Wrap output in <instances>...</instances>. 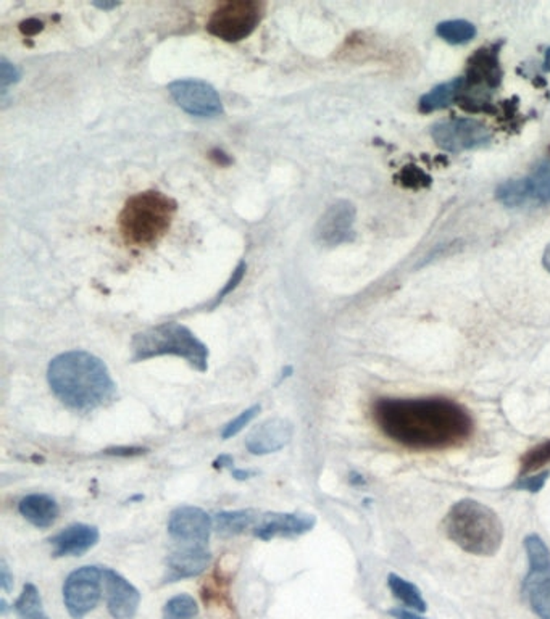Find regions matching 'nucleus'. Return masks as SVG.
Returning <instances> with one entry per match:
<instances>
[{
    "label": "nucleus",
    "instance_id": "1",
    "mask_svg": "<svg viewBox=\"0 0 550 619\" xmlns=\"http://www.w3.org/2000/svg\"><path fill=\"white\" fill-rule=\"evenodd\" d=\"M373 419L391 441L411 450H446L473 435L474 423L464 405L446 397L378 399Z\"/></svg>",
    "mask_w": 550,
    "mask_h": 619
},
{
    "label": "nucleus",
    "instance_id": "2",
    "mask_svg": "<svg viewBox=\"0 0 550 619\" xmlns=\"http://www.w3.org/2000/svg\"><path fill=\"white\" fill-rule=\"evenodd\" d=\"M47 380L57 399L75 411L97 410L117 395L107 364L85 350L55 356L49 363Z\"/></svg>",
    "mask_w": 550,
    "mask_h": 619
},
{
    "label": "nucleus",
    "instance_id": "3",
    "mask_svg": "<svg viewBox=\"0 0 550 619\" xmlns=\"http://www.w3.org/2000/svg\"><path fill=\"white\" fill-rule=\"evenodd\" d=\"M444 529L457 547L476 557H492L504 541V525L496 511L472 498L452 505Z\"/></svg>",
    "mask_w": 550,
    "mask_h": 619
},
{
    "label": "nucleus",
    "instance_id": "4",
    "mask_svg": "<svg viewBox=\"0 0 550 619\" xmlns=\"http://www.w3.org/2000/svg\"><path fill=\"white\" fill-rule=\"evenodd\" d=\"M176 202L158 191L130 197L120 213V232L132 247H150L168 232L176 213Z\"/></svg>",
    "mask_w": 550,
    "mask_h": 619
},
{
    "label": "nucleus",
    "instance_id": "5",
    "mask_svg": "<svg viewBox=\"0 0 550 619\" xmlns=\"http://www.w3.org/2000/svg\"><path fill=\"white\" fill-rule=\"evenodd\" d=\"M131 362H146L156 356L173 355L185 358L197 372L209 368V348L186 326L175 321L149 327L134 334Z\"/></svg>",
    "mask_w": 550,
    "mask_h": 619
},
{
    "label": "nucleus",
    "instance_id": "6",
    "mask_svg": "<svg viewBox=\"0 0 550 619\" xmlns=\"http://www.w3.org/2000/svg\"><path fill=\"white\" fill-rule=\"evenodd\" d=\"M265 15V4L231 0L220 4L210 15L207 31L225 42H239L256 31Z\"/></svg>",
    "mask_w": 550,
    "mask_h": 619
},
{
    "label": "nucleus",
    "instance_id": "7",
    "mask_svg": "<svg viewBox=\"0 0 550 619\" xmlns=\"http://www.w3.org/2000/svg\"><path fill=\"white\" fill-rule=\"evenodd\" d=\"M529 571L523 580V597L536 616L550 619V550L543 537H525Z\"/></svg>",
    "mask_w": 550,
    "mask_h": 619
},
{
    "label": "nucleus",
    "instance_id": "8",
    "mask_svg": "<svg viewBox=\"0 0 550 619\" xmlns=\"http://www.w3.org/2000/svg\"><path fill=\"white\" fill-rule=\"evenodd\" d=\"M496 199L511 209L527 203L550 205V148L527 178L509 179L499 184Z\"/></svg>",
    "mask_w": 550,
    "mask_h": 619
},
{
    "label": "nucleus",
    "instance_id": "9",
    "mask_svg": "<svg viewBox=\"0 0 550 619\" xmlns=\"http://www.w3.org/2000/svg\"><path fill=\"white\" fill-rule=\"evenodd\" d=\"M431 136L437 148L449 154L484 148L492 140V131L474 118H449L431 128Z\"/></svg>",
    "mask_w": 550,
    "mask_h": 619
},
{
    "label": "nucleus",
    "instance_id": "10",
    "mask_svg": "<svg viewBox=\"0 0 550 619\" xmlns=\"http://www.w3.org/2000/svg\"><path fill=\"white\" fill-rule=\"evenodd\" d=\"M104 584V570L83 566L67 578L63 584V602L71 618L83 619L99 605Z\"/></svg>",
    "mask_w": 550,
    "mask_h": 619
},
{
    "label": "nucleus",
    "instance_id": "11",
    "mask_svg": "<svg viewBox=\"0 0 550 619\" xmlns=\"http://www.w3.org/2000/svg\"><path fill=\"white\" fill-rule=\"evenodd\" d=\"M168 91L179 109L199 118H215L223 113V102L213 85L201 79H178Z\"/></svg>",
    "mask_w": 550,
    "mask_h": 619
},
{
    "label": "nucleus",
    "instance_id": "12",
    "mask_svg": "<svg viewBox=\"0 0 550 619\" xmlns=\"http://www.w3.org/2000/svg\"><path fill=\"white\" fill-rule=\"evenodd\" d=\"M356 215V207L350 202H334L318 221V242L328 247L352 242L356 239V231H354Z\"/></svg>",
    "mask_w": 550,
    "mask_h": 619
},
{
    "label": "nucleus",
    "instance_id": "13",
    "mask_svg": "<svg viewBox=\"0 0 550 619\" xmlns=\"http://www.w3.org/2000/svg\"><path fill=\"white\" fill-rule=\"evenodd\" d=\"M213 529V521L207 511L197 507H179L168 519V534L175 541L187 545L205 547Z\"/></svg>",
    "mask_w": 550,
    "mask_h": 619
},
{
    "label": "nucleus",
    "instance_id": "14",
    "mask_svg": "<svg viewBox=\"0 0 550 619\" xmlns=\"http://www.w3.org/2000/svg\"><path fill=\"white\" fill-rule=\"evenodd\" d=\"M294 437V425L286 418H270L246 437V449L257 457L276 453Z\"/></svg>",
    "mask_w": 550,
    "mask_h": 619
},
{
    "label": "nucleus",
    "instance_id": "15",
    "mask_svg": "<svg viewBox=\"0 0 550 619\" xmlns=\"http://www.w3.org/2000/svg\"><path fill=\"white\" fill-rule=\"evenodd\" d=\"M104 588L107 608L113 619H132L140 605V594L122 574L104 568Z\"/></svg>",
    "mask_w": 550,
    "mask_h": 619
},
{
    "label": "nucleus",
    "instance_id": "16",
    "mask_svg": "<svg viewBox=\"0 0 550 619\" xmlns=\"http://www.w3.org/2000/svg\"><path fill=\"white\" fill-rule=\"evenodd\" d=\"M212 563V553L201 545H189L185 549L173 552L167 558V574L163 582H178V580L197 578L207 571Z\"/></svg>",
    "mask_w": 550,
    "mask_h": 619
},
{
    "label": "nucleus",
    "instance_id": "17",
    "mask_svg": "<svg viewBox=\"0 0 550 619\" xmlns=\"http://www.w3.org/2000/svg\"><path fill=\"white\" fill-rule=\"evenodd\" d=\"M317 519L313 515L302 513H268L256 527V537L262 541H272L275 537H294L309 533L315 526Z\"/></svg>",
    "mask_w": 550,
    "mask_h": 619
},
{
    "label": "nucleus",
    "instance_id": "18",
    "mask_svg": "<svg viewBox=\"0 0 550 619\" xmlns=\"http://www.w3.org/2000/svg\"><path fill=\"white\" fill-rule=\"evenodd\" d=\"M101 533L95 526L89 525H71L50 539L54 547V557H81L86 552L97 545Z\"/></svg>",
    "mask_w": 550,
    "mask_h": 619
},
{
    "label": "nucleus",
    "instance_id": "19",
    "mask_svg": "<svg viewBox=\"0 0 550 619\" xmlns=\"http://www.w3.org/2000/svg\"><path fill=\"white\" fill-rule=\"evenodd\" d=\"M472 81L473 93H481L486 99L484 94L491 93L499 81H500V67H499V50L497 49H481L476 55L470 60V70H468Z\"/></svg>",
    "mask_w": 550,
    "mask_h": 619
},
{
    "label": "nucleus",
    "instance_id": "20",
    "mask_svg": "<svg viewBox=\"0 0 550 619\" xmlns=\"http://www.w3.org/2000/svg\"><path fill=\"white\" fill-rule=\"evenodd\" d=\"M18 510L26 521H30L32 526L40 527V529L54 526L55 521L60 515L59 503L46 494H32V496L23 497L18 503Z\"/></svg>",
    "mask_w": 550,
    "mask_h": 619
},
{
    "label": "nucleus",
    "instance_id": "21",
    "mask_svg": "<svg viewBox=\"0 0 550 619\" xmlns=\"http://www.w3.org/2000/svg\"><path fill=\"white\" fill-rule=\"evenodd\" d=\"M464 87H465V76L454 77V79H450L447 83L436 85L434 89H431L429 93L425 94L419 99V110L423 113H433V112H437V110L449 107L450 103H454V102L460 99Z\"/></svg>",
    "mask_w": 550,
    "mask_h": 619
},
{
    "label": "nucleus",
    "instance_id": "22",
    "mask_svg": "<svg viewBox=\"0 0 550 619\" xmlns=\"http://www.w3.org/2000/svg\"><path fill=\"white\" fill-rule=\"evenodd\" d=\"M256 511L252 510L221 511L215 516L213 525L218 534L231 537V535L242 534L246 529L256 523Z\"/></svg>",
    "mask_w": 550,
    "mask_h": 619
},
{
    "label": "nucleus",
    "instance_id": "23",
    "mask_svg": "<svg viewBox=\"0 0 550 619\" xmlns=\"http://www.w3.org/2000/svg\"><path fill=\"white\" fill-rule=\"evenodd\" d=\"M388 586L392 596L397 600H401L407 608H411V610L419 613L427 612V600L423 598L419 588L415 584L403 579L399 574L391 573L388 576Z\"/></svg>",
    "mask_w": 550,
    "mask_h": 619
},
{
    "label": "nucleus",
    "instance_id": "24",
    "mask_svg": "<svg viewBox=\"0 0 550 619\" xmlns=\"http://www.w3.org/2000/svg\"><path fill=\"white\" fill-rule=\"evenodd\" d=\"M14 608L20 619H49L42 606L40 590L32 582L24 586L23 592L18 597Z\"/></svg>",
    "mask_w": 550,
    "mask_h": 619
},
{
    "label": "nucleus",
    "instance_id": "25",
    "mask_svg": "<svg viewBox=\"0 0 550 619\" xmlns=\"http://www.w3.org/2000/svg\"><path fill=\"white\" fill-rule=\"evenodd\" d=\"M436 34L449 44H465L476 36V26L466 20H449L437 24Z\"/></svg>",
    "mask_w": 550,
    "mask_h": 619
},
{
    "label": "nucleus",
    "instance_id": "26",
    "mask_svg": "<svg viewBox=\"0 0 550 619\" xmlns=\"http://www.w3.org/2000/svg\"><path fill=\"white\" fill-rule=\"evenodd\" d=\"M199 616V605L194 597L179 594L171 597L163 606V619H195Z\"/></svg>",
    "mask_w": 550,
    "mask_h": 619
},
{
    "label": "nucleus",
    "instance_id": "27",
    "mask_svg": "<svg viewBox=\"0 0 550 619\" xmlns=\"http://www.w3.org/2000/svg\"><path fill=\"white\" fill-rule=\"evenodd\" d=\"M550 463V441L541 442L533 449L527 450L525 457L521 458V476L537 471L545 464Z\"/></svg>",
    "mask_w": 550,
    "mask_h": 619
},
{
    "label": "nucleus",
    "instance_id": "28",
    "mask_svg": "<svg viewBox=\"0 0 550 619\" xmlns=\"http://www.w3.org/2000/svg\"><path fill=\"white\" fill-rule=\"evenodd\" d=\"M260 410H262L260 405H254V407H250L248 410L239 413L236 418L231 419V421L223 427L221 437H223L225 441H228V439H231L234 435H238L252 419L256 418L257 415L260 413Z\"/></svg>",
    "mask_w": 550,
    "mask_h": 619
},
{
    "label": "nucleus",
    "instance_id": "29",
    "mask_svg": "<svg viewBox=\"0 0 550 619\" xmlns=\"http://www.w3.org/2000/svg\"><path fill=\"white\" fill-rule=\"evenodd\" d=\"M550 471L537 472L536 476H519L517 482L511 486V489L517 490H527L531 494H537L541 489L545 486V482L549 480Z\"/></svg>",
    "mask_w": 550,
    "mask_h": 619
},
{
    "label": "nucleus",
    "instance_id": "30",
    "mask_svg": "<svg viewBox=\"0 0 550 619\" xmlns=\"http://www.w3.org/2000/svg\"><path fill=\"white\" fill-rule=\"evenodd\" d=\"M246 268H248V266H246V264L242 262V264H239V266L233 271V276H231L230 281L226 283V286L223 287V291H221V292L215 297V301H213V303H212V309H213V307H217L218 303L221 302V301L225 299L226 295L233 292L234 289L238 287V284H239L240 281H242V278H244V274H246Z\"/></svg>",
    "mask_w": 550,
    "mask_h": 619
},
{
    "label": "nucleus",
    "instance_id": "31",
    "mask_svg": "<svg viewBox=\"0 0 550 619\" xmlns=\"http://www.w3.org/2000/svg\"><path fill=\"white\" fill-rule=\"evenodd\" d=\"M0 81H2V89H4V93H5V89H7L8 85H12V83H16L18 81V70H16L15 67L12 65V63H8L5 58H2V65H0Z\"/></svg>",
    "mask_w": 550,
    "mask_h": 619
},
{
    "label": "nucleus",
    "instance_id": "32",
    "mask_svg": "<svg viewBox=\"0 0 550 619\" xmlns=\"http://www.w3.org/2000/svg\"><path fill=\"white\" fill-rule=\"evenodd\" d=\"M148 449H142V447H112V449H107L104 453L105 455H112V457H138V455H142L146 453Z\"/></svg>",
    "mask_w": 550,
    "mask_h": 619
},
{
    "label": "nucleus",
    "instance_id": "33",
    "mask_svg": "<svg viewBox=\"0 0 550 619\" xmlns=\"http://www.w3.org/2000/svg\"><path fill=\"white\" fill-rule=\"evenodd\" d=\"M0 586L5 592H10L14 588V574L10 573L5 560L0 561Z\"/></svg>",
    "mask_w": 550,
    "mask_h": 619
},
{
    "label": "nucleus",
    "instance_id": "34",
    "mask_svg": "<svg viewBox=\"0 0 550 619\" xmlns=\"http://www.w3.org/2000/svg\"><path fill=\"white\" fill-rule=\"evenodd\" d=\"M389 615L394 619H427L419 616L417 613L410 612V610H405V608H392V610H389Z\"/></svg>",
    "mask_w": 550,
    "mask_h": 619
},
{
    "label": "nucleus",
    "instance_id": "35",
    "mask_svg": "<svg viewBox=\"0 0 550 619\" xmlns=\"http://www.w3.org/2000/svg\"><path fill=\"white\" fill-rule=\"evenodd\" d=\"M41 30H42V23L38 22V20H28V22L22 23V31H23L24 34H36V32H40Z\"/></svg>",
    "mask_w": 550,
    "mask_h": 619
},
{
    "label": "nucleus",
    "instance_id": "36",
    "mask_svg": "<svg viewBox=\"0 0 550 619\" xmlns=\"http://www.w3.org/2000/svg\"><path fill=\"white\" fill-rule=\"evenodd\" d=\"M234 464V458L231 457V455H226V453H223V455H220V457H217V460L213 462V468L215 470H225V468H230V466H233Z\"/></svg>",
    "mask_w": 550,
    "mask_h": 619
},
{
    "label": "nucleus",
    "instance_id": "37",
    "mask_svg": "<svg viewBox=\"0 0 550 619\" xmlns=\"http://www.w3.org/2000/svg\"><path fill=\"white\" fill-rule=\"evenodd\" d=\"M256 476V471H248V470H234L233 478L238 480H250Z\"/></svg>",
    "mask_w": 550,
    "mask_h": 619
},
{
    "label": "nucleus",
    "instance_id": "38",
    "mask_svg": "<svg viewBox=\"0 0 550 619\" xmlns=\"http://www.w3.org/2000/svg\"><path fill=\"white\" fill-rule=\"evenodd\" d=\"M94 5L97 8H101V10H113V8H117L120 4H118V2H95Z\"/></svg>",
    "mask_w": 550,
    "mask_h": 619
},
{
    "label": "nucleus",
    "instance_id": "39",
    "mask_svg": "<svg viewBox=\"0 0 550 619\" xmlns=\"http://www.w3.org/2000/svg\"><path fill=\"white\" fill-rule=\"evenodd\" d=\"M350 484H354V486H362V484H365V480L364 476H360V474H356V472H350Z\"/></svg>",
    "mask_w": 550,
    "mask_h": 619
},
{
    "label": "nucleus",
    "instance_id": "40",
    "mask_svg": "<svg viewBox=\"0 0 550 619\" xmlns=\"http://www.w3.org/2000/svg\"><path fill=\"white\" fill-rule=\"evenodd\" d=\"M543 264L544 266H545V270L550 273V244L547 246V248H545V252H544Z\"/></svg>",
    "mask_w": 550,
    "mask_h": 619
},
{
    "label": "nucleus",
    "instance_id": "41",
    "mask_svg": "<svg viewBox=\"0 0 550 619\" xmlns=\"http://www.w3.org/2000/svg\"><path fill=\"white\" fill-rule=\"evenodd\" d=\"M543 70L550 73V47L545 50V58H544Z\"/></svg>",
    "mask_w": 550,
    "mask_h": 619
},
{
    "label": "nucleus",
    "instance_id": "42",
    "mask_svg": "<svg viewBox=\"0 0 550 619\" xmlns=\"http://www.w3.org/2000/svg\"><path fill=\"white\" fill-rule=\"evenodd\" d=\"M7 612H8L7 602H5V600H4V598H2V600H0V613H2V615H7Z\"/></svg>",
    "mask_w": 550,
    "mask_h": 619
}]
</instances>
